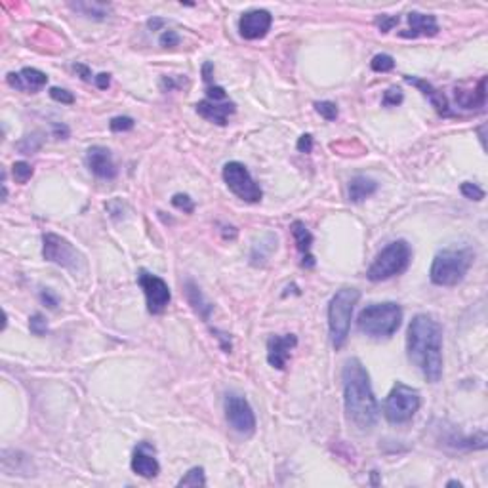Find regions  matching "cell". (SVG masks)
I'll return each instance as SVG.
<instances>
[{
  "label": "cell",
  "instance_id": "9",
  "mask_svg": "<svg viewBox=\"0 0 488 488\" xmlns=\"http://www.w3.org/2000/svg\"><path fill=\"white\" fill-rule=\"evenodd\" d=\"M224 181L229 187V191L237 195L244 203H260L262 201V189L255 183L252 174L248 172V168L239 160H231L224 166Z\"/></svg>",
  "mask_w": 488,
  "mask_h": 488
},
{
  "label": "cell",
  "instance_id": "35",
  "mask_svg": "<svg viewBox=\"0 0 488 488\" xmlns=\"http://www.w3.org/2000/svg\"><path fill=\"white\" fill-rule=\"evenodd\" d=\"M134 126L135 122L132 117H115V119H111V122H109L111 132H128V130H132Z\"/></svg>",
  "mask_w": 488,
  "mask_h": 488
},
{
  "label": "cell",
  "instance_id": "25",
  "mask_svg": "<svg viewBox=\"0 0 488 488\" xmlns=\"http://www.w3.org/2000/svg\"><path fill=\"white\" fill-rule=\"evenodd\" d=\"M71 8L90 19H106L109 15V6L99 4V2H76V4H71Z\"/></svg>",
  "mask_w": 488,
  "mask_h": 488
},
{
  "label": "cell",
  "instance_id": "40",
  "mask_svg": "<svg viewBox=\"0 0 488 488\" xmlns=\"http://www.w3.org/2000/svg\"><path fill=\"white\" fill-rule=\"evenodd\" d=\"M296 147H298L300 153H311V151H313V135L311 134L301 135L300 140H298V145H296Z\"/></svg>",
  "mask_w": 488,
  "mask_h": 488
},
{
  "label": "cell",
  "instance_id": "6",
  "mask_svg": "<svg viewBox=\"0 0 488 488\" xmlns=\"http://www.w3.org/2000/svg\"><path fill=\"white\" fill-rule=\"evenodd\" d=\"M410 260H412V248L408 242L403 239L389 242L380 254L376 255L372 265L368 267L367 278L372 283H382L387 278L397 277L408 269Z\"/></svg>",
  "mask_w": 488,
  "mask_h": 488
},
{
  "label": "cell",
  "instance_id": "34",
  "mask_svg": "<svg viewBox=\"0 0 488 488\" xmlns=\"http://www.w3.org/2000/svg\"><path fill=\"white\" fill-rule=\"evenodd\" d=\"M37 135L40 134L25 135L22 142L17 143L19 151H23V153H35V151L40 149V145H42V137H37Z\"/></svg>",
  "mask_w": 488,
  "mask_h": 488
},
{
  "label": "cell",
  "instance_id": "26",
  "mask_svg": "<svg viewBox=\"0 0 488 488\" xmlns=\"http://www.w3.org/2000/svg\"><path fill=\"white\" fill-rule=\"evenodd\" d=\"M204 485H206V477H204L203 467H191L178 482V487H204Z\"/></svg>",
  "mask_w": 488,
  "mask_h": 488
},
{
  "label": "cell",
  "instance_id": "4",
  "mask_svg": "<svg viewBox=\"0 0 488 488\" xmlns=\"http://www.w3.org/2000/svg\"><path fill=\"white\" fill-rule=\"evenodd\" d=\"M403 309L395 301L370 303L362 309L357 319V326L362 334L374 339H387L401 328Z\"/></svg>",
  "mask_w": 488,
  "mask_h": 488
},
{
  "label": "cell",
  "instance_id": "37",
  "mask_svg": "<svg viewBox=\"0 0 488 488\" xmlns=\"http://www.w3.org/2000/svg\"><path fill=\"white\" fill-rule=\"evenodd\" d=\"M398 22H401L398 15H380L376 19V25H378V29L382 31V33H389L395 25H398Z\"/></svg>",
  "mask_w": 488,
  "mask_h": 488
},
{
  "label": "cell",
  "instance_id": "1",
  "mask_svg": "<svg viewBox=\"0 0 488 488\" xmlns=\"http://www.w3.org/2000/svg\"><path fill=\"white\" fill-rule=\"evenodd\" d=\"M406 353L428 382L437 383L443 378V328L435 317L420 313L410 321Z\"/></svg>",
  "mask_w": 488,
  "mask_h": 488
},
{
  "label": "cell",
  "instance_id": "11",
  "mask_svg": "<svg viewBox=\"0 0 488 488\" xmlns=\"http://www.w3.org/2000/svg\"><path fill=\"white\" fill-rule=\"evenodd\" d=\"M226 418L229 426L244 437L254 435L255 416L252 406L239 393H227L226 395Z\"/></svg>",
  "mask_w": 488,
  "mask_h": 488
},
{
  "label": "cell",
  "instance_id": "30",
  "mask_svg": "<svg viewBox=\"0 0 488 488\" xmlns=\"http://www.w3.org/2000/svg\"><path fill=\"white\" fill-rule=\"evenodd\" d=\"M403 99H405V96H403V90H401V88H397V86H391V88H387V90L383 92L382 106L383 107H397L403 103Z\"/></svg>",
  "mask_w": 488,
  "mask_h": 488
},
{
  "label": "cell",
  "instance_id": "14",
  "mask_svg": "<svg viewBox=\"0 0 488 488\" xmlns=\"http://www.w3.org/2000/svg\"><path fill=\"white\" fill-rule=\"evenodd\" d=\"M6 83L17 92L37 94L38 90H42L46 86L48 76H46V73H42V71H38L35 67H25L19 73H8Z\"/></svg>",
  "mask_w": 488,
  "mask_h": 488
},
{
  "label": "cell",
  "instance_id": "8",
  "mask_svg": "<svg viewBox=\"0 0 488 488\" xmlns=\"http://www.w3.org/2000/svg\"><path fill=\"white\" fill-rule=\"evenodd\" d=\"M42 255H44L46 262L56 263V265L73 271V273L84 267V255L61 235H42Z\"/></svg>",
  "mask_w": 488,
  "mask_h": 488
},
{
  "label": "cell",
  "instance_id": "12",
  "mask_svg": "<svg viewBox=\"0 0 488 488\" xmlns=\"http://www.w3.org/2000/svg\"><path fill=\"white\" fill-rule=\"evenodd\" d=\"M86 165L99 180H115L119 174L111 151L103 145H92L90 149L86 151Z\"/></svg>",
  "mask_w": 488,
  "mask_h": 488
},
{
  "label": "cell",
  "instance_id": "7",
  "mask_svg": "<svg viewBox=\"0 0 488 488\" xmlns=\"http://www.w3.org/2000/svg\"><path fill=\"white\" fill-rule=\"evenodd\" d=\"M420 391L403 382H397L391 387L389 395L383 403V416L389 423L401 426L412 420L416 412L420 410Z\"/></svg>",
  "mask_w": 488,
  "mask_h": 488
},
{
  "label": "cell",
  "instance_id": "10",
  "mask_svg": "<svg viewBox=\"0 0 488 488\" xmlns=\"http://www.w3.org/2000/svg\"><path fill=\"white\" fill-rule=\"evenodd\" d=\"M137 285L142 286L143 294H145L147 311L151 315L165 313V309L168 308V303L172 300V294H170V288H168V283L165 278L142 269L137 273Z\"/></svg>",
  "mask_w": 488,
  "mask_h": 488
},
{
  "label": "cell",
  "instance_id": "46",
  "mask_svg": "<svg viewBox=\"0 0 488 488\" xmlns=\"http://www.w3.org/2000/svg\"><path fill=\"white\" fill-rule=\"evenodd\" d=\"M446 487H462V482H460V481H448V482H446Z\"/></svg>",
  "mask_w": 488,
  "mask_h": 488
},
{
  "label": "cell",
  "instance_id": "33",
  "mask_svg": "<svg viewBox=\"0 0 488 488\" xmlns=\"http://www.w3.org/2000/svg\"><path fill=\"white\" fill-rule=\"evenodd\" d=\"M29 328H31V334H35V336H46V332H48V323H46V319L42 313H35V315L29 319Z\"/></svg>",
  "mask_w": 488,
  "mask_h": 488
},
{
  "label": "cell",
  "instance_id": "38",
  "mask_svg": "<svg viewBox=\"0 0 488 488\" xmlns=\"http://www.w3.org/2000/svg\"><path fill=\"white\" fill-rule=\"evenodd\" d=\"M180 44V35L176 33V31H165L162 35H160V46H165V48H174V46Z\"/></svg>",
  "mask_w": 488,
  "mask_h": 488
},
{
  "label": "cell",
  "instance_id": "43",
  "mask_svg": "<svg viewBox=\"0 0 488 488\" xmlns=\"http://www.w3.org/2000/svg\"><path fill=\"white\" fill-rule=\"evenodd\" d=\"M52 128H53V137H58V140H67L69 134H71V132H69V128L65 126V124H60V122H56Z\"/></svg>",
  "mask_w": 488,
  "mask_h": 488
},
{
  "label": "cell",
  "instance_id": "31",
  "mask_svg": "<svg viewBox=\"0 0 488 488\" xmlns=\"http://www.w3.org/2000/svg\"><path fill=\"white\" fill-rule=\"evenodd\" d=\"M460 191H462V195L466 196V199H469V201H482L485 199V191H482L477 183H471V181H464L462 185H460Z\"/></svg>",
  "mask_w": 488,
  "mask_h": 488
},
{
  "label": "cell",
  "instance_id": "16",
  "mask_svg": "<svg viewBox=\"0 0 488 488\" xmlns=\"http://www.w3.org/2000/svg\"><path fill=\"white\" fill-rule=\"evenodd\" d=\"M298 346V338L294 334H286V336H271L267 339V362L271 367L283 370L286 367V362L290 359V351Z\"/></svg>",
  "mask_w": 488,
  "mask_h": 488
},
{
  "label": "cell",
  "instance_id": "17",
  "mask_svg": "<svg viewBox=\"0 0 488 488\" xmlns=\"http://www.w3.org/2000/svg\"><path fill=\"white\" fill-rule=\"evenodd\" d=\"M235 111H237V106H235L233 101H229V99H226V101H212V99L206 98L196 103V113L201 115L203 119H206V121L218 124V126H227L229 117Z\"/></svg>",
  "mask_w": 488,
  "mask_h": 488
},
{
  "label": "cell",
  "instance_id": "42",
  "mask_svg": "<svg viewBox=\"0 0 488 488\" xmlns=\"http://www.w3.org/2000/svg\"><path fill=\"white\" fill-rule=\"evenodd\" d=\"M94 81H96V86L99 90H107L109 84H111V75L109 73H99L98 76H94Z\"/></svg>",
  "mask_w": 488,
  "mask_h": 488
},
{
  "label": "cell",
  "instance_id": "18",
  "mask_svg": "<svg viewBox=\"0 0 488 488\" xmlns=\"http://www.w3.org/2000/svg\"><path fill=\"white\" fill-rule=\"evenodd\" d=\"M439 23L437 17L431 14L421 12H410L408 14V29L401 33V37L416 38V37H435L439 35Z\"/></svg>",
  "mask_w": 488,
  "mask_h": 488
},
{
  "label": "cell",
  "instance_id": "19",
  "mask_svg": "<svg viewBox=\"0 0 488 488\" xmlns=\"http://www.w3.org/2000/svg\"><path fill=\"white\" fill-rule=\"evenodd\" d=\"M405 81L410 84V86H414V88H418V90L423 94V98H428L429 101H431V106L435 107V111L441 115V117H452L451 106H448V101L444 98V94L441 90H437L433 84L412 75H405Z\"/></svg>",
  "mask_w": 488,
  "mask_h": 488
},
{
  "label": "cell",
  "instance_id": "29",
  "mask_svg": "<svg viewBox=\"0 0 488 488\" xmlns=\"http://www.w3.org/2000/svg\"><path fill=\"white\" fill-rule=\"evenodd\" d=\"M315 111L323 117L324 121H336L339 115L338 106L334 101H317Z\"/></svg>",
  "mask_w": 488,
  "mask_h": 488
},
{
  "label": "cell",
  "instance_id": "2",
  "mask_svg": "<svg viewBox=\"0 0 488 488\" xmlns=\"http://www.w3.org/2000/svg\"><path fill=\"white\" fill-rule=\"evenodd\" d=\"M344 405L349 421L361 431H370L378 423L380 406L376 401L370 374L359 359H349L342 370Z\"/></svg>",
  "mask_w": 488,
  "mask_h": 488
},
{
  "label": "cell",
  "instance_id": "28",
  "mask_svg": "<svg viewBox=\"0 0 488 488\" xmlns=\"http://www.w3.org/2000/svg\"><path fill=\"white\" fill-rule=\"evenodd\" d=\"M33 174H35L33 166L29 162H25V160H17L12 166V176H14V180L17 183H27L33 178Z\"/></svg>",
  "mask_w": 488,
  "mask_h": 488
},
{
  "label": "cell",
  "instance_id": "21",
  "mask_svg": "<svg viewBox=\"0 0 488 488\" xmlns=\"http://www.w3.org/2000/svg\"><path fill=\"white\" fill-rule=\"evenodd\" d=\"M456 103L462 109H481L487 106V76H481L475 90H456Z\"/></svg>",
  "mask_w": 488,
  "mask_h": 488
},
{
  "label": "cell",
  "instance_id": "5",
  "mask_svg": "<svg viewBox=\"0 0 488 488\" xmlns=\"http://www.w3.org/2000/svg\"><path fill=\"white\" fill-rule=\"evenodd\" d=\"M359 300H361V292L357 288H342L332 296L328 303V332H330L334 349H342L346 346L355 305Z\"/></svg>",
  "mask_w": 488,
  "mask_h": 488
},
{
  "label": "cell",
  "instance_id": "39",
  "mask_svg": "<svg viewBox=\"0 0 488 488\" xmlns=\"http://www.w3.org/2000/svg\"><path fill=\"white\" fill-rule=\"evenodd\" d=\"M206 96H208V99H212V101H226L227 99V92L221 88V86H208L206 88Z\"/></svg>",
  "mask_w": 488,
  "mask_h": 488
},
{
  "label": "cell",
  "instance_id": "24",
  "mask_svg": "<svg viewBox=\"0 0 488 488\" xmlns=\"http://www.w3.org/2000/svg\"><path fill=\"white\" fill-rule=\"evenodd\" d=\"M275 250H277V237L273 233H263L260 237V242H254L252 252H250L252 265H263Z\"/></svg>",
  "mask_w": 488,
  "mask_h": 488
},
{
  "label": "cell",
  "instance_id": "13",
  "mask_svg": "<svg viewBox=\"0 0 488 488\" xmlns=\"http://www.w3.org/2000/svg\"><path fill=\"white\" fill-rule=\"evenodd\" d=\"M271 23H273V15L267 10H250L246 14H242L241 22H239L241 37L246 40L263 38L269 33Z\"/></svg>",
  "mask_w": 488,
  "mask_h": 488
},
{
  "label": "cell",
  "instance_id": "41",
  "mask_svg": "<svg viewBox=\"0 0 488 488\" xmlns=\"http://www.w3.org/2000/svg\"><path fill=\"white\" fill-rule=\"evenodd\" d=\"M40 301H42L44 305H48L50 309H58V298H56L52 294V290H48V288H44V290L40 292Z\"/></svg>",
  "mask_w": 488,
  "mask_h": 488
},
{
  "label": "cell",
  "instance_id": "22",
  "mask_svg": "<svg viewBox=\"0 0 488 488\" xmlns=\"http://www.w3.org/2000/svg\"><path fill=\"white\" fill-rule=\"evenodd\" d=\"M378 187H380L378 181L372 180V178H368V176H355V178H351L349 187H347L349 201L351 203H362V201H367L368 196L374 195Z\"/></svg>",
  "mask_w": 488,
  "mask_h": 488
},
{
  "label": "cell",
  "instance_id": "3",
  "mask_svg": "<svg viewBox=\"0 0 488 488\" xmlns=\"http://www.w3.org/2000/svg\"><path fill=\"white\" fill-rule=\"evenodd\" d=\"M473 260L475 252L471 248H444L433 258L429 278L437 286L460 285L473 265Z\"/></svg>",
  "mask_w": 488,
  "mask_h": 488
},
{
  "label": "cell",
  "instance_id": "15",
  "mask_svg": "<svg viewBox=\"0 0 488 488\" xmlns=\"http://www.w3.org/2000/svg\"><path fill=\"white\" fill-rule=\"evenodd\" d=\"M132 471L143 479H153L160 471L158 460L155 458V446L151 443H140L132 454Z\"/></svg>",
  "mask_w": 488,
  "mask_h": 488
},
{
  "label": "cell",
  "instance_id": "36",
  "mask_svg": "<svg viewBox=\"0 0 488 488\" xmlns=\"http://www.w3.org/2000/svg\"><path fill=\"white\" fill-rule=\"evenodd\" d=\"M50 98H52L53 101L65 103V106H73V103H75V96L69 90H65V88H58V86L50 88Z\"/></svg>",
  "mask_w": 488,
  "mask_h": 488
},
{
  "label": "cell",
  "instance_id": "45",
  "mask_svg": "<svg viewBox=\"0 0 488 488\" xmlns=\"http://www.w3.org/2000/svg\"><path fill=\"white\" fill-rule=\"evenodd\" d=\"M147 25H149V29L153 31H158L162 25H165V19H158V17H155V19H149L147 22Z\"/></svg>",
  "mask_w": 488,
  "mask_h": 488
},
{
  "label": "cell",
  "instance_id": "32",
  "mask_svg": "<svg viewBox=\"0 0 488 488\" xmlns=\"http://www.w3.org/2000/svg\"><path fill=\"white\" fill-rule=\"evenodd\" d=\"M172 204L178 208V210L185 212V214H193L195 212V203H193V199L189 195H185V193H176V195L172 196Z\"/></svg>",
  "mask_w": 488,
  "mask_h": 488
},
{
  "label": "cell",
  "instance_id": "27",
  "mask_svg": "<svg viewBox=\"0 0 488 488\" xmlns=\"http://www.w3.org/2000/svg\"><path fill=\"white\" fill-rule=\"evenodd\" d=\"M370 67L376 73H389L395 69V60L391 58L389 53H376L372 61H370Z\"/></svg>",
  "mask_w": 488,
  "mask_h": 488
},
{
  "label": "cell",
  "instance_id": "23",
  "mask_svg": "<svg viewBox=\"0 0 488 488\" xmlns=\"http://www.w3.org/2000/svg\"><path fill=\"white\" fill-rule=\"evenodd\" d=\"M185 294H187L189 303H191V308L195 309L196 315L201 317L203 321H208L214 305L204 298V294L201 292V288H199L193 280H187V283H185Z\"/></svg>",
  "mask_w": 488,
  "mask_h": 488
},
{
  "label": "cell",
  "instance_id": "44",
  "mask_svg": "<svg viewBox=\"0 0 488 488\" xmlns=\"http://www.w3.org/2000/svg\"><path fill=\"white\" fill-rule=\"evenodd\" d=\"M75 71L78 73V75H81V78H83V81H86V83H88V81H92L90 67H86L84 63H75Z\"/></svg>",
  "mask_w": 488,
  "mask_h": 488
},
{
  "label": "cell",
  "instance_id": "20",
  "mask_svg": "<svg viewBox=\"0 0 488 488\" xmlns=\"http://www.w3.org/2000/svg\"><path fill=\"white\" fill-rule=\"evenodd\" d=\"M290 231H292L296 248H298V252L301 254V265H303V267H308V269H313V267H315V258H313V254H311V248H313V235H311V231L305 227L303 221H294L292 227H290Z\"/></svg>",
  "mask_w": 488,
  "mask_h": 488
}]
</instances>
